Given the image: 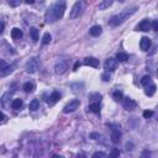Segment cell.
<instances>
[{
    "instance_id": "cell-31",
    "label": "cell",
    "mask_w": 158,
    "mask_h": 158,
    "mask_svg": "<svg viewBox=\"0 0 158 158\" xmlns=\"http://www.w3.org/2000/svg\"><path fill=\"white\" fill-rule=\"evenodd\" d=\"M110 156H111V157H119V156H120V151H119V149H116V148H113V151H111Z\"/></svg>"
},
{
    "instance_id": "cell-29",
    "label": "cell",
    "mask_w": 158,
    "mask_h": 158,
    "mask_svg": "<svg viewBox=\"0 0 158 158\" xmlns=\"http://www.w3.org/2000/svg\"><path fill=\"white\" fill-rule=\"evenodd\" d=\"M101 79L104 82H110L111 80V77H110V74H109V72H106V73H104L103 76H101Z\"/></svg>"
},
{
    "instance_id": "cell-18",
    "label": "cell",
    "mask_w": 158,
    "mask_h": 158,
    "mask_svg": "<svg viewBox=\"0 0 158 158\" xmlns=\"http://www.w3.org/2000/svg\"><path fill=\"white\" fill-rule=\"evenodd\" d=\"M22 105H24V101L21 99H15V100L11 103V107L14 110H20L22 107Z\"/></svg>"
},
{
    "instance_id": "cell-13",
    "label": "cell",
    "mask_w": 158,
    "mask_h": 158,
    "mask_svg": "<svg viewBox=\"0 0 158 158\" xmlns=\"http://www.w3.org/2000/svg\"><path fill=\"white\" fill-rule=\"evenodd\" d=\"M111 141L113 143H119L121 141V132L119 131V128H114L113 134H111Z\"/></svg>"
},
{
    "instance_id": "cell-36",
    "label": "cell",
    "mask_w": 158,
    "mask_h": 158,
    "mask_svg": "<svg viewBox=\"0 0 158 158\" xmlns=\"http://www.w3.org/2000/svg\"><path fill=\"white\" fill-rule=\"evenodd\" d=\"M4 28H5V24L0 22V34H3V32H4Z\"/></svg>"
},
{
    "instance_id": "cell-6",
    "label": "cell",
    "mask_w": 158,
    "mask_h": 158,
    "mask_svg": "<svg viewBox=\"0 0 158 158\" xmlns=\"http://www.w3.org/2000/svg\"><path fill=\"white\" fill-rule=\"evenodd\" d=\"M79 105H80V101H79L78 99H74V100L69 101V103L67 104V105H65V106L63 107V113H64V114L73 113V111H76V110L78 109Z\"/></svg>"
},
{
    "instance_id": "cell-22",
    "label": "cell",
    "mask_w": 158,
    "mask_h": 158,
    "mask_svg": "<svg viewBox=\"0 0 158 158\" xmlns=\"http://www.w3.org/2000/svg\"><path fill=\"white\" fill-rule=\"evenodd\" d=\"M22 89L26 91V93H32V91L35 90V85L32 84V83H30V82H27V83H25L24 84V86H22Z\"/></svg>"
},
{
    "instance_id": "cell-21",
    "label": "cell",
    "mask_w": 158,
    "mask_h": 158,
    "mask_svg": "<svg viewBox=\"0 0 158 158\" xmlns=\"http://www.w3.org/2000/svg\"><path fill=\"white\" fill-rule=\"evenodd\" d=\"M128 59V55L127 53H124V52H119L116 55V61L117 62H126Z\"/></svg>"
},
{
    "instance_id": "cell-25",
    "label": "cell",
    "mask_w": 158,
    "mask_h": 158,
    "mask_svg": "<svg viewBox=\"0 0 158 158\" xmlns=\"http://www.w3.org/2000/svg\"><path fill=\"white\" fill-rule=\"evenodd\" d=\"M141 84L146 88V86H148L149 84H152V78L149 76H144L142 79H141Z\"/></svg>"
},
{
    "instance_id": "cell-8",
    "label": "cell",
    "mask_w": 158,
    "mask_h": 158,
    "mask_svg": "<svg viewBox=\"0 0 158 158\" xmlns=\"http://www.w3.org/2000/svg\"><path fill=\"white\" fill-rule=\"evenodd\" d=\"M61 98H62V95H61L59 91H57V90L52 91V94L49 95V98H48V100H47L48 105H49V106H53L56 103L59 101V99H61Z\"/></svg>"
},
{
    "instance_id": "cell-23",
    "label": "cell",
    "mask_w": 158,
    "mask_h": 158,
    "mask_svg": "<svg viewBox=\"0 0 158 158\" xmlns=\"http://www.w3.org/2000/svg\"><path fill=\"white\" fill-rule=\"evenodd\" d=\"M146 88H147V90H146V94L148 95V97H152V95L156 93V89H157V86H156V85L152 83V84H149L148 86H146Z\"/></svg>"
},
{
    "instance_id": "cell-40",
    "label": "cell",
    "mask_w": 158,
    "mask_h": 158,
    "mask_svg": "<svg viewBox=\"0 0 158 158\" xmlns=\"http://www.w3.org/2000/svg\"><path fill=\"white\" fill-rule=\"evenodd\" d=\"M119 1H120V3H124V1H125V0H119Z\"/></svg>"
},
{
    "instance_id": "cell-28",
    "label": "cell",
    "mask_w": 158,
    "mask_h": 158,
    "mask_svg": "<svg viewBox=\"0 0 158 158\" xmlns=\"http://www.w3.org/2000/svg\"><path fill=\"white\" fill-rule=\"evenodd\" d=\"M153 114H155V113H153L152 110H144L143 111V117L144 119H149V117H152V116H153Z\"/></svg>"
},
{
    "instance_id": "cell-33",
    "label": "cell",
    "mask_w": 158,
    "mask_h": 158,
    "mask_svg": "<svg viewBox=\"0 0 158 158\" xmlns=\"http://www.w3.org/2000/svg\"><path fill=\"white\" fill-rule=\"evenodd\" d=\"M152 28L155 31H158V21H157V20H155V21L152 22Z\"/></svg>"
},
{
    "instance_id": "cell-14",
    "label": "cell",
    "mask_w": 158,
    "mask_h": 158,
    "mask_svg": "<svg viewBox=\"0 0 158 158\" xmlns=\"http://www.w3.org/2000/svg\"><path fill=\"white\" fill-rule=\"evenodd\" d=\"M101 32H103V28L101 26H99V25H95V26H93L89 30V34L91 36H94V37H98V36H100L101 35Z\"/></svg>"
},
{
    "instance_id": "cell-38",
    "label": "cell",
    "mask_w": 158,
    "mask_h": 158,
    "mask_svg": "<svg viewBox=\"0 0 158 158\" xmlns=\"http://www.w3.org/2000/svg\"><path fill=\"white\" fill-rule=\"evenodd\" d=\"M4 119H5V115H4L3 113H0V122L4 121Z\"/></svg>"
},
{
    "instance_id": "cell-7",
    "label": "cell",
    "mask_w": 158,
    "mask_h": 158,
    "mask_svg": "<svg viewBox=\"0 0 158 158\" xmlns=\"http://www.w3.org/2000/svg\"><path fill=\"white\" fill-rule=\"evenodd\" d=\"M67 69H68V63L65 61H59L58 63L56 64V67H55V72L57 74H63L67 72Z\"/></svg>"
},
{
    "instance_id": "cell-15",
    "label": "cell",
    "mask_w": 158,
    "mask_h": 158,
    "mask_svg": "<svg viewBox=\"0 0 158 158\" xmlns=\"http://www.w3.org/2000/svg\"><path fill=\"white\" fill-rule=\"evenodd\" d=\"M14 68H15L14 64H11V65L7 64L3 70H0V77H6V76H9V74H11L14 72Z\"/></svg>"
},
{
    "instance_id": "cell-32",
    "label": "cell",
    "mask_w": 158,
    "mask_h": 158,
    "mask_svg": "<svg viewBox=\"0 0 158 158\" xmlns=\"http://www.w3.org/2000/svg\"><path fill=\"white\" fill-rule=\"evenodd\" d=\"M98 157H106V155L103 152H95L93 155V158H98Z\"/></svg>"
},
{
    "instance_id": "cell-5",
    "label": "cell",
    "mask_w": 158,
    "mask_h": 158,
    "mask_svg": "<svg viewBox=\"0 0 158 158\" xmlns=\"http://www.w3.org/2000/svg\"><path fill=\"white\" fill-rule=\"evenodd\" d=\"M117 63L119 62L116 61V58H107V59L105 61V63H104V69L106 70V72H114V70L117 68Z\"/></svg>"
},
{
    "instance_id": "cell-24",
    "label": "cell",
    "mask_w": 158,
    "mask_h": 158,
    "mask_svg": "<svg viewBox=\"0 0 158 158\" xmlns=\"http://www.w3.org/2000/svg\"><path fill=\"white\" fill-rule=\"evenodd\" d=\"M38 107H40V101L37 100V99H34V100L30 103V105H28V109L32 110V111H36Z\"/></svg>"
},
{
    "instance_id": "cell-12",
    "label": "cell",
    "mask_w": 158,
    "mask_h": 158,
    "mask_svg": "<svg viewBox=\"0 0 158 158\" xmlns=\"http://www.w3.org/2000/svg\"><path fill=\"white\" fill-rule=\"evenodd\" d=\"M151 45H152V42H151V40H149L148 37H142V38H141L140 47H141L142 51H148V49L151 48Z\"/></svg>"
},
{
    "instance_id": "cell-10",
    "label": "cell",
    "mask_w": 158,
    "mask_h": 158,
    "mask_svg": "<svg viewBox=\"0 0 158 158\" xmlns=\"http://www.w3.org/2000/svg\"><path fill=\"white\" fill-rule=\"evenodd\" d=\"M122 105L124 107L126 110H134L136 109V106H137V104L135 100H132V99L130 98H126V99H124V101H122Z\"/></svg>"
},
{
    "instance_id": "cell-17",
    "label": "cell",
    "mask_w": 158,
    "mask_h": 158,
    "mask_svg": "<svg viewBox=\"0 0 158 158\" xmlns=\"http://www.w3.org/2000/svg\"><path fill=\"white\" fill-rule=\"evenodd\" d=\"M11 37L14 40H20L22 37V31L20 30V28H18V27L12 28V30H11Z\"/></svg>"
},
{
    "instance_id": "cell-19",
    "label": "cell",
    "mask_w": 158,
    "mask_h": 158,
    "mask_svg": "<svg viewBox=\"0 0 158 158\" xmlns=\"http://www.w3.org/2000/svg\"><path fill=\"white\" fill-rule=\"evenodd\" d=\"M88 109L90 111H93V113L95 114H99L100 113V103H93V104H90V105L88 106Z\"/></svg>"
},
{
    "instance_id": "cell-9",
    "label": "cell",
    "mask_w": 158,
    "mask_h": 158,
    "mask_svg": "<svg viewBox=\"0 0 158 158\" xmlns=\"http://www.w3.org/2000/svg\"><path fill=\"white\" fill-rule=\"evenodd\" d=\"M83 63H84L85 65H89V67L98 68V67H99V64H100V62H99V59H97L95 57H86Z\"/></svg>"
},
{
    "instance_id": "cell-30",
    "label": "cell",
    "mask_w": 158,
    "mask_h": 158,
    "mask_svg": "<svg viewBox=\"0 0 158 158\" xmlns=\"http://www.w3.org/2000/svg\"><path fill=\"white\" fill-rule=\"evenodd\" d=\"M19 4H20V0H9V5L12 6V7L18 6Z\"/></svg>"
},
{
    "instance_id": "cell-3",
    "label": "cell",
    "mask_w": 158,
    "mask_h": 158,
    "mask_svg": "<svg viewBox=\"0 0 158 158\" xmlns=\"http://www.w3.org/2000/svg\"><path fill=\"white\" fill-rule=\"evenodd\" d=\"M84 10H85V1H84V0H78V1L73 5L72 10H70L69 18L72 20L77 19V18H79V16L83 14V12H84Z\"/></svg>"
},
{
    "instance_id": "cell-26",
    "label": "cell",
    "mask_w": 158,
    "mask_h": 158,
    "mask_svg": "<svg viewBox=\"0 0 158 158\" xmlns=\"http://www.w3.org/2000/svg\"><path fill=\"white\" fill-rule=\"evenodd\" d=\"M113 98L115 99L116 101H120V100H122V99H124V95H122V93L120 90H115L113 93Z\"/></svg>"
},
{
    "instance_id": "cell-20",
    "label": "cell",
    "mask_w": 158,
    "mask_h": 158,
    "mask_svg": "<svg viewBox=\"0 0 158 158\" xmlns=\"http://www.w3.org/2000/svg\"><path fill=\"white\" fill-rule=\"evenodd\" d=\"M30 35H31V38L34 42H37V41H38V30H37L36 27L30 28Z\"/></svg>"
},
{
    "instance_id": "cell-4",
    "label": "cell",
    "mask_w": 158,
    "mask_h": 158,
    "mask_svg": "<svg viewBox=\"0 0 158 158\" xmlns=\"http://www.w3.org/2000/svg\"><path fill=\"white\" fill-rule=\"evenodd\" d=\"M40 68V59L38 57H32L30 58L27 62H26V65H25V69H26L27 73L30 74H34L36 73Z\"/></svg>"
},
{
    "instance_id": "cell-27",
    "label": "cell",
    "mask_w": 158,
    "mask_h": 158,
    "mask_svg": "<svg viewBox=\"0 0 158 158\" xmlns=\"http://www.w3.org/2000/svg\"><path fill=\"white\" fill-rule=\"evenodd\" d=\"M51 40H52V36H51V34L46 32V34L43 35V37H42V43H43V45H48L49 42H51Z\"/></svg>"
},
{
    "instance_id": "cell-11",
    "label": "cell",
    "mask_w": 158,
    "mask_h": 158,
    "mask_svg": "<svg viewBox=\"0 0 158 158\" xmlns=\"http://www.w3.org/2000/svg\"><path fill=\"white\" fill-rule=\"evenodd\" d=\"M149 27H151V22H149V20H148V19H144V20H142V21L138 24V26L136 27V30H137V31L146 32V31L149 30Z\"/></svg>"
},
{
    "instance_id": "cell-37",
    "label": "cell",
    "mask_w": 158,
    "mask_h": 158,
    "mask_svg": "<svg viewBox=\"0 0 158 158\" xmlns=\"http://www.w3.org/2000/svg\"><path fill=\"white\" fill-rule=\"evenodd\" d=\"M79 67H80V62H77V63L74 64V67H73V70H77Z\"/></svg>"
},
{
    "instance_id": "cell-2",
    "label": "cell",
    "mask_w": 158,
    "mask_h": 158,
    "mask_svg": "<svg viewBox=\"0 0 158 158\" xmlns=\"http://www.w3.org/2000/svg\"><path fill=\"white\" fill-rule=\"evenodd\" d=\"M137 10H138V7H137V6H131V7H128V9H125L124 11L120 12V14L114 15L113 18L109 20V24L111 25V26H114V27L120 26V25H122L127 19H130Z\"/></svg>"
},
{
    "instance_id": "cell-16",
    "label": "cell",
    "mask_w": 158,
    "mask_h": 158,
    "mask_svg": "<svg viewBox=\"0 0 158 158\" xmlns=\"http://www.w3.org/2000/svg\"><path fill=\"white\" fill-rule=\"evenodd\" d=\"M114 4V0H103V1L99 4V10H105V9H109V7Z\"/></svg>"
},
{
    "instance_id": "cell-34",
    "label": "cell",
    "mask_w": 158,
    "mask_h": 158,
    "mask_svg": "<svg viewBox=\"0 0 158 158\" xmlns=\"http://www.w3.org/2000/svg\"><path fill=\"white\" fill-rule=\"evenodd\" d=\"M6 65H7V63H6L5 61H0V70H3L4 68L6 67Z\"/></svg>"
},
{
    "instance_id": "cell-1",
    "label": "cell",
    "mask_w": 158,
    "mask_h": 158,
    "mask_svg": "<svg viewBox=\"0 0 158 158\" xmlns=\"http://www.w3.org/2000/svg\"><path fill=\"white\" fill-rule=\"evenodd\" d=\"M65 6H67V1L65 0H57L53 4V6L49 7L47 12H46L47 22H53V21H57V20H61L64 15Z\"/></svg>"
},
{
    "instance_id": "cell-39",
    "label": "cell",
    "mask_w": 158,
    "mask_h": 158,
    "mask_svg": "<svg viewBox=\"0 0 158 158\" xmlns=\"http://www.w3.org/2000/svg\"><path fill=\"white\" fill-rule=\"evenodd\" d=\"M25 3H26V4H30V5H31V4L35 3V0H25Z\"/></svg>"
},
{
    "instance_id": "cell-35",
    "label": "cell",
    "mask_w": 158,
    "mask_h": 158,
    "mask_svg": "<svg viewBox=\"0 0 158 158\" xmlns=\"http://www.w3.org/2000/svg\"><path fill=\"white\" fill-rule=\"evenodd\" d=\"M90 137H91V138H93V140H98L99 137H100V135L97 134V132H93V134L90 135Z\"/></svg>"
}]
</instances>
